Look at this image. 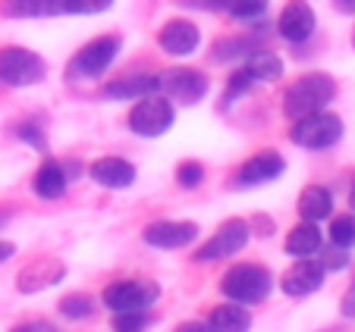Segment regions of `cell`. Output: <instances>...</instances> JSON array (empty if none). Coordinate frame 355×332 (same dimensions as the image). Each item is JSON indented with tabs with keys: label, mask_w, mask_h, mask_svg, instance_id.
I'll return each instance as SVG.
<instances>
[{
	"label": "cell",
	"mask_w": 355,
	"mask_h": 332,
	"mask_svg": "<svg viewBox=\"0 0 355 332\" xmlns=\"http://www.w3.org/2000/svg\"><path fill=\"white\" fill-rule=\"evenodd\" d=\"M334 98H336V82L327 73H309L289 85L286 98H283V113L289 120H299V116L324 110Z\"/></svg>",
	"instance_id": "6da1fadb"
},
{
	"label": "cell",
	"mask_w": 355,
	"mask_h": 332,
	"mask_svg": "<svg viewBox=\"0 0 355 332\" xmlns=\"http://www.w3.org/2000/svg\"><path fill=\"white\" fill-rule=\"evenodd\" d=\"M274 288V276L261 264H239L220 279V292L236 304H258Z\"/></svg>",
	"instance_id": "7a4b0ae2"
},
{
	"label": "cell",
	"mask_w": 355,
	"mask_h": 332,
	"mask_svg": "<svg viewBox=\"0 0 355 332\" xmlns=\"http://www.w3.org/2000/svg\"><path fill=\"white\" fill-rule=\"evenodd\" d=\"M289 138L305 151H327L343 138V120L336 113H324V110L299 116L295 126L289 129Z\"/></svg>",
	"instance_id": "3957f363"
},
{
	"label": "cell",
	"mask_w": 355,
	"mask_h": 332,
	"mask_svg": "<svg viewBox=\"0 0 355 332\" xmlns=\"http://www.w3.org/2000/svg\"><path fill=\"white\" fill-rule=\"evenodd\" d=\"M120 35H104V38H94L92 44H85L79 53H76L73 60L67 66V79H98L110 63L116 60V53H120Z\"/></svg>",
	"instance_id": "277c9868"
},
{
	"label": "cell",
	"mask_w": 355,
	"mask_h": 332,
	"mask_svg": "<svg viewBox=\"0 0 355 332\" xmlns=\"http://www.w3.org/2000/svg\"><path fill=\"white\" fill-rule=\"evenodd\" d=\"M157 298H161V286L148 279H120L104 288V307H110L114 313L148 311Z\"/></svg>",
	"instance_id": "5b68a950"
},
{
	"label": "cell",
	"mask_w": 355,
	"mask_h": 332,
	"mask_svg": "<svg viewBox=\"0 0 355 332\" xmlns=\"http://www.w3.org/2000/svg\"><path fill=\"white\" fill-rule=\"evenodd\" d=\"M248 235H252V229H248L245 219H236V216H233V219H227V223H220V229H217V232L211 235V239L192 254V260H195V264L227 260V257L239 254L242 248L248 245Z\"/></svg>",
	"instance_id": "8992f818"
},
{
	"label": "cell",
	"mask_w": 355,
	"mask_h": 332,
	"mask_svg": "<svg viewBox=\"0 0 355 332\" xmlns=\"http://www.w3.org/2000/svg\"><path fill=\"white\" fill-rule=\"evenodd\" d=\"M44 79V60L26 47H3L0 50V82L10 88L38 85Z\"/></svg>",
	"instance_id": "52a82bcc"
},
{
	"label": "cell",
	"mask_w": 355,
	"mask_h": 332,
	"mask_svg": "<svg viewBox=\"0 0 355 332\" xmlns=\"http://www.w3.org/2000/svg\"><path fill=\"white\" fill-rule=\"evenodd\" d=\"M173 104L167 98H157V94H148L139 104L132 107L129 113V129L141 138H161L170 126H173Z\"/></svg>",
	"instance_id": "ba28073f"
},
{
	"label": "cell",
	"mask_w": 355,
	"mask_h": 332,
	"mask_svg": "<svg viewBox=\"0 0 355 332\" xmlns=\"http://www.w3.org/2000/svg\"><path fill=\"white\" fill-rule=\"evenodd\" d=\"M161 91L167 94L173 104L192 107L208 94V75H201L198 69H167L161 75Z\"/></svg>",
	"instance_id": "9c48e42d"
},
{
	"label": "cell",
	"mask_w": 355,
	"mask_h": 332,
	"mask_svg": "<svg viewBox=\"0 0 355 332\" xmlns=\"http://www.w3.org/2000/svg\"><path fill=\"white\" fill-rule=\"evenodd\" d=\"M141 239L151 248L176 251V248H186L198 239V226L189 223V219H157V223H148V226L141 229Z\"/></svg>",
	"instance_id": "30bf717a"
},
{
	"label": "cell",
	"mask_w": 355,
	"mask_h": 332,
	"mask_svg": "<svg viewBox=\"0 0 355 332\" xmlns=\"http://www.w3.org/2000/svg\"><path fill=\"white\" fill-rule=\"evenodd\" d=\"M0 13L10 16V19L79 16V0H0Z\"/></svg>",
	"instance_id": "8fae6325"
},
{
	"label": "cell",
	"mask_w": 355,
	"mask_h": 332,
	"mask_svg": "<svg viewBox=\"0 0 355 332\" xmlns=\"http://www.w3.org/2000/svg\"><path fill=\"white\" fill-rule=\"evenodd\" d=\"M324 276H327V270H324L321 260L302 257L283 273L280 288L289 295V298H305V295H315L318 288L324 286Z\"/></svg>",
	"instance_id": "7c38bea8"
},
{
	"label": "cell",
	"mask_w": 355,
	"mask_h": 332,
	"mask_svg": "<svg viewBox=\"0 0 355 332\" xmlns=\"http://www.w3.org/2000/svg\"><path fill=\"white\" fill-rule=\"evenodd\" d=\"M63 276H67L63 260L38 257V260H32L28 266L19 270V276H16V288H19L22 295H38V292H44V288L63 282Z\"/></svg>",
	"instance_id": "4fadbf2b"
},
{
	"label": "cell",
	"mask_w": 355,
	"mask_h": 332,
	"mask_svg": "<svg viewBox=\"0 0 355 332\" xmlns=\"http://www.w3.org/2000/svg\"><path fill=\"white\" fill-rule=\"evenodd\" d=\"M286 163L277 151H261L255 157H248L245 163L239 166V173H236V182L242 188H252V185H264V182H274L283 176Z\"/></svg>",
	"instance_id": "5bb4252c"
},
{
	"label": "cell",
	"mask_w": 355,
	"mask_h": 332,
	"mask_svg": "<svg viewBox=\"0 0 355 332\" xmlns=\"http://www.w3.org/2000/svg\"><path fill=\"white\" fill-rule=\"evenodd\" d=\"M315 10L305 3V0H293V3H286L280 13V19H277V32L283 35L286 41H293V44H302V41H309L311 32H315Z\"/></svg>",
	"instance_id": "9a60e30c"
},
{
	"label": "cell",
	"mask_w": 355,
	"mask_h": 332,
	"mask_svg": "<svg viewBox=\"0 0 355 332\" xmlns=\"http://www.w3.org/2000/svg\"><path fill=\"white\" fill-rule=\"evenodd\" d=\"M88 176H92L98 185L104 188H129L135 182V166L129 163V160L123 157H101L92 163V169H88Z\"/></svg>",
	"instance_id": "2e32d148"
},
{
	"label": "cell",
	"mask_w": 355,
	"mask_h": 332,
	"mask_svg": "<svg viewBox=\"0 0 355 332\" xmlns=\"http://www.w3.org/2000/svg\"><path fill=\"white\" fill-rule=\"evenodd\" d=\"M198 41H201L198 28L186 19L167 22V26L161 28V35H157V44H161L167 53H173V57H189V53L198 47Z\"/></svg>",
	"instance_id": "e0dca14e"
},
{
	"label": "cell",
	"mask_w": 355,
	"mask_h": 332,
	"mask_svg": "<svg viewBox=\"0 0 355 332\" xmlns=\"http://www.w3.org/2000/svg\"><path fill=\"white\" fill-rule=\"evenodd\" d=\"M67 185H69V173L60 160H47V163H41L38 173H35V194L44 201L63 198Z\"/></svg>",
	"instance_id": "ac0fdd59"
},
{
	"label": "cell",
	"mask_w": 355,
	"mask_h": 332,
	"mask_svg": "<svg viewBox=\"0 0 355 332\" xmlns=\"http://www.w3.org/2000/svg\"><path fill=\"white\" fill-rule=\"evenodd\" d=\"M161 91V79L157 75H129V79H116L104 85V98L107 100H129V98H148V94Z\"/></svg>",
	"instance_id": "d6986e66"
},
{
	"label": "cell",
	"mask_w": 355,
	"mask_h": 332,
	"mask_svg": "<svg viewBox=\"0 0 355 332\" xmlns=\"http://www.w3.org/2000/svg\"><path fill=\"white\" fill-rule=\"evenodd\" d=\"M182 3L211 10V13H230L233 19H255L268 10V0H182Z\"/></svg>",
	"instance_id": "ffe728a7"
},
{
	"label": "cell",
	"mask_w": 355,
	"mask_h": 332,
	"mask_svg": "<svg viewBox=\"0 0 355 332\" xmlns=\"http://www.w3.org/2000/svg\"><path fill=\"white\" fill-rule=\"evenodd\" d=\"M324 245V232L318 229V223H309V219H302L299 226L286 235V254L293 257H311L318 254Z\"/></svg>",
	"instance_id": "44dd1931"
},
{
	"label": "cell",
	"mask_w": 355,
	"mask_h": 332,
	"mask_svg": "<svg viewBox=\"0 0 355 332\" xmlns=\"http://www.w3.org/2000/svg\"><path fill=\"white\" fill-rule=\"evenodd\" d=\"M208 326H211V332H248L252 329V313L242 304L230 301V304H220L211 311Z\"/></svg>",
	"instance_id": "7402d4cb"
},
{
	"label": "cell",
	"mask_w": 355,
	"mask_h": 332,
	"mask_svg": "<svg viewBox=\"0 0 355 332\" xmlns=\"http://www.w3.org/2000/svg\"><path fill=\"white\" fill-rule=\"evenodd\" d=\"M334 213V194L324 185H309L299 194V216L309 223H321Z\"/></svg>",
	"instance_id": "603a6c76"
},
{
	"label": "cell",
	"mask_w": 355,
	"mask_h": 332,
	"mask_svg": "<svg viewBox=\"0 0 355 332\" xmlns=\"http://www.w3.org/2000/svg\"><path fill=\"white\" fill-rule=\"evenodd\" d=\"M245 69L248 75H252V79L255 82H277L283 75V63H280V57H277V53H270V50H252L245 57Z\"/></svg>",
	"instance_id": "cb8c5ba5"
},
{
	"label": "cell",
	"mask_w": 355,
	"mask_h": 332,
	"mask_svg": "<svg viewBox=\"0 0 355 332\" xmlns=\"http://www.w3.org/2000/svg\"><path fill=\"white\" fill-rule=\"evenodd\" d=\"M252 50H255V41L252 38H223L214 47V60L227 63V60H239V57L245 60Z\"/></svg>",
	"instance_id": "d4e9b609"
},
{
	"label": "cell",
	"mask_w": 355,
	"mask_h": 332,
	"mask_svg": "<svg viewBox=\"0 0 355 332\" xmlns=\"http://www.w3.org/2000/svg\"><path fill=\"white\" fill-rule=\"evenodd\" d=\"M330 245L336 248H355V213H343L330 223Z\"/></svg>",
	"instance_id": "484cf974"
},
{
	"label": "cell",
	"mask_w": 355,
	"mask_h": 332,
	"mask_svg": "<svg viewBox=\"0 0 355 332\" xmlns=\"http://www.w3.org/2000/svg\"><path fill=\"white\" fill-rule=\"evenodd\" d=\"M57 311H60L67 320H88L94 313V301L88 298V295L73 292V295H67V298H60Z\"/></svg>",
	"instance_id": "4316f807"
},
{
	"label": "cell",
	"mask_w": 355,
	"mask_h": 332,
	"mask_svg": "<svg viewBox=\"0 0 355 332\" xmlns=\"http://www.w3.org/2000/svg\"><path fill=\"white\" fill-rule=\"evenodd\" d=\"M151 323L148 311H126V313H114V332H145Z\"/></svg>",
	"instance_id": "83f0119b"
},
{
	"label": "cell",
	"mask_w": 355,
	"mask_h": 332,
	"mask_svg": "<svg viewBox=\"0 0 355 332\" xmlns=\"http://www.w3.org/2000/svg\"><path fill=\"white\" fill-rule=\"evenodd\" d=\"M201 179H205V166H201L198 160H186V163H180V169H176V182H180L182 188H198Z\"/></svg>",
	"instance_id": "f1b7e54d"
},
{
	"label": "cell",
	"mask_w": 355,
	"mask_h": 332,
	"mask_svg": "<svg viewBox=\"0 0 355 332\" xmlns=\"http://www.w3.org/2000/svg\"><path fill=\"white\" fill-rule=\"evenodd\" d=\"M255 88V79L245 73V69H239V73H233V79H230L227 85V94H223V104H233L236 98H242V94H248Z\"/></svg>",
	"instance_id": "f546056e"
},
{
	"label": "cell",
	"mask_w": 355,
	"mask_h": 332,
	"mask_svg": "<svg viewBox=\"0 0 355 332\" xmlns=\"http://www.w3.org/2000/svg\"><path fill=\"white\" fill-rule=\"evenodd\" d=\"M321 264H324V270H346L349 266V251L346 248H336V245H330L327 251L321 254Z\"/></svg>",
	"instance_id": "4dcf8cb0"
},
{
	"label": "cell",
	"mask_w": 355,
	"mask_h": 332,
	"mask_svg": "<svg viewBox=\"0 0 355 332\" xmlns=\"http://www.w3.org/2000/svg\"><path fill=\"white\" fill-rule=\"evenodd\" d=\"M19 135H22V141H28V145L35 147V151H44V147H47L44 135H41L35 126H19Z\"/></svg>",
	"instance_id": "1f68e13d"
},
{
	"label": "cell",
	"mask_w": 355,
	"mask_h": 332,
	"mask_svg": "<svg viewBox=\"0 0 355 332\" xmlns=\"http://www.w3.org/2000/svg\"><path fill=\"white\" fill-rule=\"evenodd\" d=\"M340 311H343V317L346 320H355V282L349 286V292L343 295V301H340Z\"/></svg>",
	"instance_id": "d6a6232c"
},
{
	"label": "cell",
	"mask_w": 355,
	"mask_h": 332,
	"mask_svg": "<svg viewBox=\"0 0 355 332\" xmlns=\"http://www.w3.org/2000/svg\"><path fill=\"white\" fill-rule=\"evenodd\" d=\"M13 332H57L51 323H44V320H32V323H22V326H16Z\"/></svg>",
	"instance_id": "836d02e7"
},
{
	"label": "cell",
	"mask_w": 355,
	"mask_h": 332,
	"mask_svg": "<svg viewBox=\"0 0 355 332\" xmlns=\"http://www.w3.org/2000/svg\"><path fill=\"white\" fill-rule=\"evenodd\" d=\"M255 235H261V239H270V235H274V223H270V219H264V216H258L255 219Z\"/></svg>",
	"instance_id": "e575fe53"
},
{
	"label": "cell",
	"mask_w": 355,
	"mask_h": 332,
	"mask_svg": "<svg viewBox=\"0 0 355 332\" xmlns=\"http://www.w3.org/2000/svg\"><path fill=\"white\" fill-rule=\"evenodd\" d=\"M334 7L343 16H355V0H334Z\"/></svg>",
	"instance_id": "d590c367"
},
{
	"label": "cell",
	"mask_w": 355,
	"mask_h": 332,
	"mask_svg": "<svg viewBox=\"0 0 355 332\" xmlns=\"http://www.w3.org/2000/svg\"><path fill=\"white\" fill-rule=\"evenodd\" d=\"M176 332H211V326H205V323H182V326H176Z\"/></svg>",
	"instance_id": "8d00e7d4"
},
{
	"label": "cell",
	"mask_w": 355,
	"mask_h": 332,
	"mask_svg": "<svg viewBox=\"0 0 355 332\" xmlns=\"http://www.w3.org/2000/svg\"><path fill=\"white\" fill-rule=\"evenodd\" d=\"M16 254V245L13 241H0V264H3V260H10Z\"/></svg>",
	"instance_id": "74e56055"
},
{
	"label": "cell",
	"mask_w": 355,
	"mask_h": 332,
	"mask_svg": "<svg viewBox=\"0 0 355 332\" xmlns=\"http://www.w3.org/2000/svg\"><path fill=\"white\" fill-rule=\"evenodd\" d=\"M349 207L355 210V182H352V192H349Z\"/></svg>",
	"instance_id": "f35d334b"
},
{
	"label": "cell",
	"mask_w": 355,
	"mask_h": 332,
	"mask_svg": "<svg viewBox=\"0 0 355 332\" xmlns=\"http://www.w3.org/2000/svg\"><path fill=\"white\" fill-rule=\"evenodd\" d=\"M3 223H7V213H0V229H3Z\"/></svg>",
	"instance_id": "ab89813d"
},
{
	"label": "cell",
	"mask_w": 355,
	"mask_h": 332,
	"mask_svg": "<svg viewBox=\"0 0 355 332\" xmlns=\"http://www.w3.org/2000/svg\"><path fill=\"white\" fill-rule=\"evenodd\" d=\"M352 47H355V28H352Z\"/></svg>",
	"instance_id": "60d3db41"
}]
</instances>
